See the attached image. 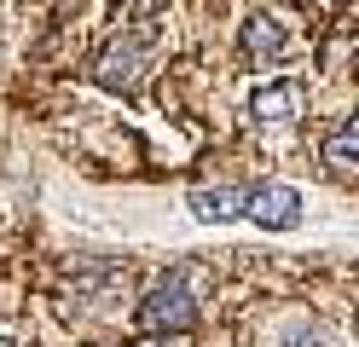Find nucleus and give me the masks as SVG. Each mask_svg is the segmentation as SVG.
I'll return each instance as SVG.
<instances>
[{"mask_svg":"<svg viewBox=\"0 0 359 347\" xmlns=\"http://www.w3.org/2000/svg\"><path fill=\"white\" fill-rule=\"evenodd\" d=\"M116 6H122L128 18H156V12L168 6V0H116Z\"/></svg>","mask_w":359,"mask_h":347,"instance_id":"nucleus-9","label":"nucleus"},{"mask_svg":"<svg viewBox=\"0 0 359 347\" xmlns=\"http://www.w3.org/2000/svg\"><path fill=\"white\" fill-rule=\"evenodd\" d=\"M302 191L284 179H266V185H250V220L261 231H296L302 226Z\"/></svg>","mask_w":359,"mask_h":347,"instance_id":"nucleus-4","label":"nucleus"},{"mask_svg":"<svg viewBox=\"0 0 359 347\" xmlns=\"http://www.w3.org/2000/svg\"><path fill=\"white\" fill-rule=\"evenodd\" d=\"M238 46H243V58H250L255 69H273V64H284V58H296L302 29L290 23V12L255 6L250 18H243V29H238Z\"/></svg>","mask_w":359,"mask_h":347,"instance_id":"nucleus-3","label":"nucleus"},{"mask_svg":"<svg viewBox=\"0 0 359 347\" xmlns=\"http://www.w3.org/2000/svg\"><path fill=\"white\" fill-rule=\"evenodd\" d=\"M186 203H191L197 226H226L238 215H250V191H243V185H197Z\"/></svg>","mask_w":359,"mask_h":347,"instance_id":"nucleus-6","label":"nucleus"},{"mask_svg":"<svg viewBox=\"0 0 359 347\" xmlns=\"http://www.w3.org/2000/svg\"><path fill=\"white\" fill-rule=\"evenodd\" d=\"M302 104H307V93H302V81H266V87H255V99H250V116L261 128H290L302 116Z\"/></svg>","mask_w":359,"mask_h":347,"instance_id":"nucleus-5","label":"nucleus"},{"mask_svg":"<svg viewBox=\"0 0 359 347\" xmlns=\"http://www.w3.org/2000/svg\"><path fill=\"white\" fill-rule=\"evenodd\" d=\"M0 347H12V341H6V336H0Z\"/></svg>","mask_w":359,"mask_h":347,"instance_id":"nucleus-10","label":"nucleus"},{"mask_svg":"<svg viewBox=\"0 0 359 347\" xmlns=\"http://www.w3.org/2000/svg\"><path fill=\"white\" fill-rule=\"evenodd\" d=\"M209 284H215V272H209L203 261H180V266H168V272L140 295L133 324H140L145 336H186V330H197Z\"/></svg>","mask_w":359,"mask_h":347,"instance_id":"nucleus-1","label":"nucleus"},{"mask_svg":"<svg viewBox=\"0 0 359 347\" xmlns=\"http://www.w3.org/2000/svg\"><path fill=\"white\" fill-rule=\"evenodd\" d=\"M278 347H336L330 330H319V324H290V330L278 336Z\"/></svg>","mask_w":359,"mask_h":347,"instance_id":"nucleus-8","label":"nucleus"},{"mask_svg":"<svg viewBox=\"0 0 359 347\" xmlns=\"http://www.w3.org/2000/svg\"><path fill=\"white\" fill-rule=\"evenodd\" d=\"M156 46H163V29H156V18H128L116 35L104 41V53L93 58V81L104 93H133L145 81V69L156 58Z\"/></svg>","mask_w":359,"mask_h":347,"instance_id":"nucleus-2","label":"nucleus"},{"mask_svg":"<svg viewBox=\"0 0 359 347\" xmlns=\"http://www.w3.org/2000/svg\"><path fill=\"white\" fill-rule=\"evenodd\" d=\"M325 162L330 168H359V116H348L342 128L325 133Z\"/></svg>","mask_w":359,"mask_h":347,"instance_id":"nucleus-7","label":"nucleus"}]
</instances>
